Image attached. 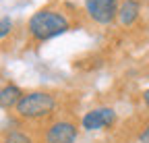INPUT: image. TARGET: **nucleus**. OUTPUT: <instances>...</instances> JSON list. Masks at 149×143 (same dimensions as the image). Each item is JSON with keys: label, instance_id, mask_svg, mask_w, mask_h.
<instances>
[{"label": "nucleus", "instance_id": "nucleus-1", "mask_svg": "<svg viewBox=\"0 0 149 143\" xmlns=\"http://www.w3.org/2000/svg\"><path fill=\"white\" fill-rule=\"evenodd\" d=\"M70 29V21L62 10L56 8H40L27 21V33L33 42H46L56 35H62Z\"/></svg>", "mask_w": 149, "mask_h": 143}, {"label": "nucleus", "instance_id": "nucleus-2", "mask_svg": "<svg viewBox=\"0 0 149 143\" xmlns=\"http://www.w3.org/2000/svg\"><path fill=\"white\" fill-rule=\"evenodd\" d=\"M56 110V98L50 91H29L17 104L15 114L23 120H42Z\"/></svg>", "mask_w": 149, "mask_h": 143}, {"label": "nucleus", "instance_id": "nucleus-3", "mask_svg": "<svg viewBox=\"0 0 149 143\" xmlns=\"http://www.w3.org/2000/svg\"><path fill=\"white\" fill-rule=\"evenodd\" d=\"M85 10L95 23L110 25L114 19H118L120 0H85Z\"/></svg>", "mask_w": 149, "mask_h": 143}, {"label": "nucleus", "instance_id": "nucleus-4", "mask_svg": "<svg viewBox=\"0 0 149 143\" xmlns=\"http://www.w3.org/2000/svg\"><path fill=\"white\" fill-rule=\"evenodd\" d=\"M77 139V124L70 120H54L44 131V143H74Z\"/></svg>", "mask_w": 149, "mask_h": 143}, {"label": "nucleus", "instance_id": "nucleus-5", "mask_svg": "<svg viewBox=\"0 0 149 143\" xmlns=\"http://www.w3.org/2000/svg\"><path fill=\"white\" fill-rule=\"evenodd\" d=\"M114 120H116V112L112 108H93L83 116L81 124L85 131H100V129L112 127Z\"/></svg>", "mask_w": 149, "mask_h": 143}, {"label": "nucleus", "instance_id": "nucleus-6", "mask_svg": "<svg viewBox=\"0 0 149 143\" xmlns=\"http://www.w3.org/2000/svg\"><path fill=\"white\" fill-rule=\"evenodd\" d=\"M139 13H141L139 0H124V2L120 4V10H118V23L122 27L133 25L139 19Z\"/></svg>", "mask_w": 149, "mask_h": 143}, {"label": "nucleus", "instance_id": "nucleus-7", "mask_svg": "<svg viewBox=\"0 0 149 143\" xmlns=\"http://www.w3.org/2000/svg\"><path fill=\"white\" fill-rule=\"evenodd\" d=\"M23 96H25V93H23L17 85H4V87H2V91H0V106H2L4 110H8V108H17V104L21 102Z\"/></svg>", "mask_w": 149, "mask_h": 143}, {"label": "nucleus", "instance_id": "nucleus-8", "mask_svg": "<svg viewBox=\"0 0 149 143\" xmlns=\"http://www.w3.org/2000/svg\"><path fill=\"white\" fill-rule=\"evenodd\" d=\"M2 143H33V139L23 131H8V133H4Z\"/></svg>", "mask_w": 149, "mask_h": 143}, {"label": "nucleus", "instance_id": "nucleus-9", "mask_svg": "<svg viewBox=\"0 0 149 143\" xmlns=\"http://www.w3.org/2000/svg\"><path fill=\"white\" fill-rule=\"evenodd\" d=\"M10 27H13L10 19H8V17H2V31H0V35H2V38H6L8 31H10Z\"/></svg>", "mask_w": 149, "mask_h": 143}, {"label": "nucleus", "instance_id": "nucleus-10", "mask_svg": "<svg viewBox=\"0 0 149 143\" xmlns=\"http://www.w3.org/2000/svg\"><path fill=\"white\" fill-rule=\"evenodd\" d=\"M139 143H149V124L139 133Z\"/></svg>", "mask_w": 149, "mask_h": 143}, {"label": "nucleus", "instance_id": "nucleus-11", "mask_svg": "<svg viewBox=\"0 0 149 143\" xmlns=\"http://www.w3.org/2000/svg\"><path fill=\"white\" fill-rule=\"evenodd\" d=\"M143 104H145V108L149 110V89H145V91H143Z\"/></svg>", "mask_w": 149, "mask_h": 143}]
</instances>
